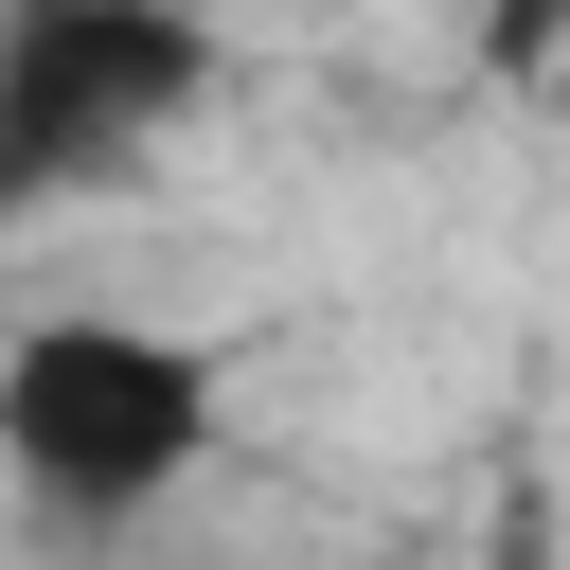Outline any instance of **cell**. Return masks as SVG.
Returning a JSON list of instances; mask_svg holds the SVG:
<instances>
[{"label": "cell", "mask_w": 570, "mask_h": 570, "mask_svg": "<svg viewBox=\"0 0 570 570\" xmlns=\"http://www.w3.org/2000/svg\"><path fill=\"white\" fill-rule=\"evenodd\" d=\"M214 463V356L178 321H125V303H53L0 338V481L71 534L107 517H160L178 481Z\"/></svg>", "instance_id": "6da1fadb"}, {"label": "cell", "mask_w": 570, "mask_h": 570, "mask_svg": "<svg viewBox=\"0 0 570 570\" xmlns=\"http://www.w3.org/2000/svg\"><path fill=\"white\" fill-rule=\"evenodd\" d=\"M214 107V18L196 0H0V232L142 178Z\"/></svg>", "instance_id": "7a4b0ae2"}, {"label": "cell", "mask_w": 570, "mask_h": 570, "mask_svg": "<svg viewBox=\"0 0 570 570\" xmlns=\"http://www.w3.org/2000/svg\"><path fill=\"white\" fill-rule=\"evenodd\" d=\"M499 53H517V71H552V53H570V0H499Z\"/></svg>", "instance_id": "3957f363"}, {"label": "cell", "mask_w": 570, "mask_h": 570, "mask_svg": "<svg viewBox=\"0 0 570 570\" xmlns=\"http://www.w3.org/2000/svg\"><path fill=\"white\" fill-rule=\"evenodd\" d=\"M517 570H534V517H517Z\"/></svg>", "instance_id": "277c9868"}]
</instances>
